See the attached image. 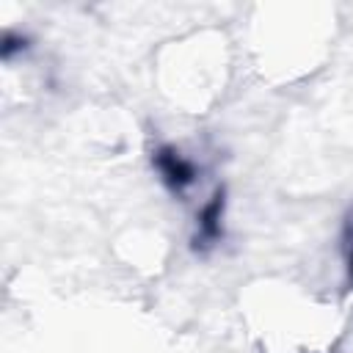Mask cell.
I'll return each instance as SVG.
<instances>
[{
	"mask_svg": "<svg viewBox=\"0 0 353 353\" xmlns=\"http://www.w3.org/2000/svg\"><path fill=\"white\" fill-rule=\"evenodd\" d=\"M154 165H157V171L163 176V182L176 193H182L188 185L196 182V165L188 157H182L176 149H171V146H160L154 152Z\"/></svg>",
	"mask_w": 353,
	"mask_h": 353,
	"instance_id": "obj_1",
	"label": "cell"
},
{
	"mask_svg": "<svg viewBox=\"0 0 353 353\" xmlns=\"http://www.w3.org/2000/svg\"><path fill=\"white\" fill-rule=\"evenodd\" d=\"M221 215H223V193L218 190L201 210L199 215V232H196V245H212L221 237Z\"/></svg>",
	"mask_w": 353,
	"mask_h": 353,
	"instance_id": "obj_2",
	"label": "cell"
}]
</instances>
